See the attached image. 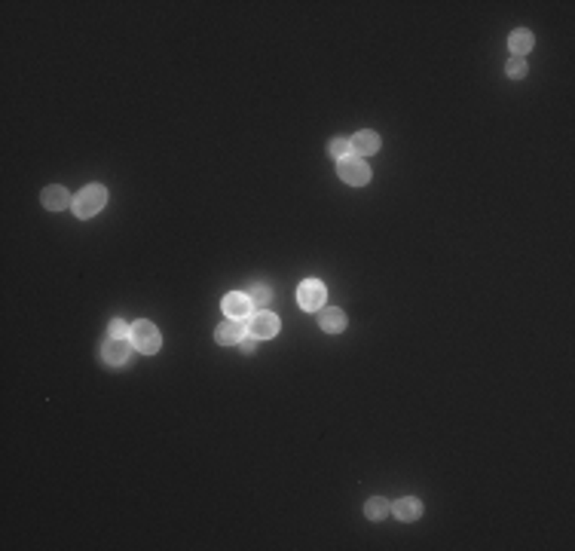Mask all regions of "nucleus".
<instances>
[{
  "label": "nucleus",
  "mask_w": 575,
  "mask_h": 551,
  "mask_svg": "<svg viewBox=\"0 0 575 551\" xmlns=\"http://www.w3.org/2000/svg\"><path fill=\"white\" fill-rule=\"evenodd\" d=\"M105 202H107V190L101 187V184H89L80 196H73V215L77 218H92V215H98V211L105 208Z\"/></svg>",
  "instance_id": "f257e3e1"
},
{
  "label": "nucleus",
  "mask_w": 575,
  "mask_h": 551,
  "mask_svg": "<svg viewBox=\"0 0 575 551\" xmlns=\"http://www.w3.org/2000/svg\"><path fill=\"white\" fill-rule=\"evenodd\" d=\"M132 346L135 349H141L144 355H153V352H160V346H162V334H160V328L153 325V321H135L132 325Z\"/></svg>",
  "instance_id": "f03ea898"
},
{
  "label": "nucleus",
  "mask_w": 575,
  "mask_h": 551,
  "mask_svg": "<svg viewBox=\"0 0 575 551\" xmlns=\"http://www.w3.org/2000/svg\"><path fill=\"white\" fill-rule=\"evenodd\" d=\"M245 331L254 340H270V337L279 334V316H275V312H266V309H257L245 319Z\"/></svg>",
  "instance_id": "7ed1b4c3"
},
{
  "label": "nucleus",
  "mask_w": 575,
  "mask_h": 551,
  "mask_svg": "<svg viewBox=\"0 0 575 551\" xmlns=\"http://www.w3.org/2000/svg\"><path fill=\"white\" fill-rule=\"evenodd\" d=\"M337 172H340L343 181L352 184V187H364V184L370 181V165L361 160V156H346V160H340Z\"/></svg>",
  "instance_id": "20e7f679"
},
{
  "label": "nucleus",
  "mask_w": 575,
  "mask_h": 551,
  "mask_svg": "<svg viewBox=\"0 0 575 551\" xmlns=\"http://www.w3.org/2000/svg\"><path fill=\"white\" fill-rule=\"evenodd\" d=\"M324 297H328V291H324V285L319 279H306V282H300V288H297V300H300V307L306 312L321 309Z\"/></svg>",
  "instance_id": "39448f33"
},
{
  "label": "nucleus",
  "mask_w": 575,
  "mask_h": 551,
  "mask_svg": "<svg viewBox=\"0 0 575 551\" xmlns=\"http://www.w3.org/2000/svg\"><path fill=\"white\" fill-rule=\"evenodd\" d=\"M251 312H254V303H251V297H248V294L233 291V294H227V297H224V316H227V319L245 321L248 316H251Z\"/></svg>",
  "instance_id": "423d86ee"
},
{
  "label": "nucleus",
  "mask_w": 575,
  "mask_h": 551,
  "mask_svg": "<svg viewBox=\"0 0 575 551\" xmlns=\"http://www.w3.org/2000/svg\"><path fill=\"white\" fill-rule=\"evenodd\" d=\"M132 340L129 337H107L105 340V362L107 365H126L129 362V352H132Z\"/></svg>",
  "instance_id": "0eeeda50"
},
{
  "label": "nucleus",
  "mask_w": 575,
  "mask_h": 551,
  "mask_svg": "<svg viewBox=\"0 0 575 551\" xmlns=\"http://www.w3.org/2000/svg\"><path fill=\"white\" fill-rule=\"evenodd\" d=\"M319 325H321V331H328V334H340V331L346 328V312L337 309V307H321Z\"/></svg>",
  "instance_id": "6e6552de"
},
{
  "label": "nucleus",
  "mask_w": 575,
  "mask_h": 551,
  "mask_svg": "<svg viewBox=\"0 0 575 551\" xmlns=\"http://www.w3.org/2000/svg\"><path fill=\"white\" fill-rule=\"evenodd\" d=\"M242 337H245V325L242 321H233V319H227L224 325H218V331H215V340L224 346H239Z\"/></svg>",
  "instance_id": "1a4fd4ad"
},
{
  "label": "nucleus",
  "mask_w": 575,
  "mask_h": 551,
  "mask_svg": "<svg viewBox=\"0 0 575 551\" xmlns=\"http://www.w3.org/2000/svg\"><path fill=\"white\" fill-rule=\"evenodd\" d=\"M392 514L398 521H404V523H410V521H416L422 514V502L416 499V496H404V499H398V502H392Z\"/></svg>",
  "instance_id": "9d476101"
},
{
  "label": "nucleus",
  "mask_w": 575,
  "mask_h": 551,
  "mask_svg": "<svg viewBox=\"0 0 575 551\" xmlns=\"http://www.w3.org/2000/svg\"><path fill=\"white\" fill-rule=\"evenodd\" d=\"M40 199H43V206L49 208V211H61V208L73 206V199L68 196V190H64V187H59V184H52V187H46Z\"/></svg>",
  "instance_id": "9b49d317"
},
{
  "label": "nucleus",
  "mask_w": 575,
  "mask_h": 551,
  "mask_svg": "<svg viewBox=\"0 0 575 551\" xmlns=\"http://www.w3.org/2000/svg\"><path fill=\"white\" fill-rule=\"evenodd\" d=\"M349 144H352V153H377L379 150V135L370 132V129H361L358 135L349 138Z\"/></svg>",
  "instance_id": "f8f14e48"
},
{
  "label": "nucleus",
  "mask_w": 575,
  "mask_h": 551,
  "mask_svg": "<svg viewBox=\"0 0 575 551\" xmlns=\"http://www.w3.org/2000/svg\"><path fill=\"white\" fill-rule=\"evenodd\" d=\"M533 46H535V37H533V31H526V28H517V31L508 37V49L514 55H521V59L533 49Z\"/></svg>",
  "instance_id": "ddd939ff"
},
{
  "label": "nucleus",
  "mask_w": 575,
  "mask_h": 551,
  "mask_svg": "<svg viewBox=\"0 0 575 551\" xmlns=\"http://www.w3.org/2000/svg\"><path fill=\"white\" fill-rule=\"evenodd\" d=\"M364 514L370 521H386V514H392V502L386 496H370L367 505H364Z\"/></svg>",
  "instance_id": "4468645a"
},
{
  "label": "nucleus",
  "mask_w": 575,
  "mask_h": 551,
  "mask_svg": "<svg viewBox=\"0 0 575 551\" xmlns=\"http://www.w3.org/2000/svg\"><path fill=\"white\" fill-rule=\"evenodd\" d=\"M328 153L333 156V160H346V156L352 153V144H349V138H333V141L328 144Z\"/></svg>",
  "instance_id": "2eb2a0df"
},
{
  "label": "nucleus",
  "mask_w": 575,
  "mask_h": 551,
  "mask_svg": "<svg viewBox=\"0 0 575 551\" xmlns=\"http://www.w3.org/2000/svg\"><path fill=\"white\" fill-rule=\"evenodd\" d=\"M505 73H508L511 80L526 77V59H521V55H511V59H508V64H505Z\"/></svg>",
  "instance_id": "dca6fc26"
},
{
  "label": "nucleus",
  "mask_w": 575,
  "mask_h": 551,
  "mask_svg": "<svg viewBox=\"0 0 575 551\" xmlns=\"http://www.w3.org/2000/svg\"><path fill=\"white\" fill-rule=\"evenodd\" d=\"M248 297H251V303H254V307H266V303H270V288H266V285H257V288H251V294H248Z\"/></svg>",
  "instance_id": "f3484780"
},
{
  "label": "nucleus",
  "mask_w": 575,
  "mask_h": 551,
  "mask_svg": "<svg viewBox=\"0 0 575 551\" xmlns=\"http://www.w3.org/2000/svg\"><path fill=\"white\" fill-rule=\"evenodd\" d=\"M110 337H132V325H126L123 319L110 321Z\"/></svg>",
  "instance_id": "a211bd4d"
},
{
  "label": "nucleus",
  "mask_w": 575,
  "mask_h": 551,
  "mask_svg": "<svg viewBox=\"0 0 575 551\" xmlns=\"http://www.w3.org/2000/svg\"><path fill=\"white\" fill-rule=\"evenodd\" d=\"M239 349H242V352H254V337L245 334L242 340H239Z\"/></svg>",
  "instance_id": "6ab92c4d"
}]
</instances>
